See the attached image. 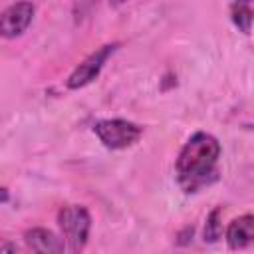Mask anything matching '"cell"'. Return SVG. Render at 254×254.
I'll return each mask as SVG.
<instances>
[{
    "label": "cell",
    "instance_id": "1",
    "mask_svg": "<svg viewBox=\"0 0 254 254\" xmlns=\"http://www.w3.org/2000/svg\"><path fill=\"white\" fill-rule=\"evenodd\" d=\"M220 143L210 133H194L179 153L177 159V181L185 192H196L202 187L212 185L218 179Z\"/></svg>",
    "mask_w": 254,
    "mask_h": 254
},
{
    "label": "cell",
    "instance_id": "2",
    "mask_svg": "<svg viewBox=\"0 0 254 254\" xmlns=\"http://www.w3.org/2000/svg\"><path fill=\"white\" fill-rule=\"evenodd\" d=\"M58 224L64 234L65 246L71 252H79L85 248L91 228V216L85 206L81 204H67L62 206L58 212Z\"/></svg>",
    "mask_w": 254,
    "mask_h": 254
},
{
    "label": "cell",
    "instance_id": "3",
    "mask_svg": "<svg viewBox=\"0 0 254 254\" xmlns=\"http://www.w3.org/2000/svg\"><path fill=\"white\" fill-rule=\"evenodd\" d=\"M93 133L107 149H127L139 141L143 127L127 119H101L93 125Z\"/></svg>",
    "mask_w": 254,
    "mask_h": 254
},
{
    "label": "cell",
    "instance_id": "4",
    "mask_svg": "<svg viewBox=\"0 0 254 254\" xmlns=\"http://www.w3.org/2000/svg\"><path fill=\"white\" fill-rule=\"evenodd\" d=\"M117 46H119V44H105V46H101L99 50H95L93 54H89V56L67 75L65 85H67L69 89H79V87H85L87 83H91V81L99 75V71L103 69L105 62L113 56V52L117 50Z\"/></svg>",
    "mask_w": 254,
    "mask_h": 254
},
{
    "label": "cell",
    "instance_id": "5",
    "mask_svg": "<svg viewBox=\"0 0 254 254\" xmlns=\"http://www.w3.org/2000/svg\"><path fill=\"white\" fill-rule=\"evenodd\" d=\"M34 12L36 8L28 0H20L4 8L0 12V36L8 40L22 36L34 20Z\"/></svg>",
    "mask_w": 254,
    "mask_h": 254
},
{
    "label": "cell",
    "instance_id": "6",
    "mask_svg": "<svg viewBox=\"0 0 254 254\" xmlns=\"http://www.w3.org/2000/svg\"><path fill=\"white\" fill-rule=\"evenodd\" d=\"M24 240H26L28 248H32L34 252H40V254H60L65 250V242L62 238H58L52 230H46V228L26 230Z\"/></svg>",
    "mask_w": 254,
    "mask_h": 254
},
{
    "label": "cell",
    "instance_id": "7",
    "mask_svg": "<svg viewBox=\"0 0 254 254\" xmlns=\"http://www.w3.org/2000/svg\"><path fill=\"white\" fill-rule=\"evenodd\" d=\"M254 240V216L242 214L234 218L226 228V242L232 250H242Z\"/></svg>",
    "mask_w": 254,
    "mask_h": 254
},
{
    "label": "cell",
    "instance_id": "8",
    "mask_svg": "<svg viewBox=\"0 0 254 254\" xmlns=\"http://www.w3.org/2000/svg\"><path fill=\"white\" fill-rule=\"evenodd\" d=\"M252 16H254L252 0H234V2L230 4V18H232L234 26H236L242 34H250Z\"/></svg>",
    "mask_w": 254,
    "mask_h": 254
},
{
    "label": "cell",
    "instance_id": "9",
    "mask_svg": "<svg viewBox=\"0 0 254 254\" xmlns=\"http://www.w3.org/2000/svg\"><path fill=\"white\" fill-rule=\"evenodd\" d=\"M222 236V210L220 206H214L210 210V214L206 216V222H204V232H202V238L204 242H216L218 238Z\"/></svg>",
    "mask_w": 254,
    "mask_h": 254
},
{
    "label": "cell",
    "instance_id": "10",
    "mask_svg": "<svg viewBox=\"0 0 254 254\" xmlns=\"http://www.w3.org/2000/svg\"><path fill=\"white\" fill-rule=\"evenodd\" d=\"M91 6H93V0H75V2H73V14H75V20H81V18L89 12Z\"/></svg>",
    "mask_w": 254,
    "mask_h": 254
},
{
    "label": "cell",
    "instance_id": "11",
    "mask_svg": "<svg viewBox=\"0 0 254 254\" xmlns=\"http://www.w3.org/2000/svg\"><path fill=\"white\" fill-rule=\"evenodd\" d=\"M192 232H194V228H192V226H187V228L179 234V244H189V242L192 240Z\"/></svg>",
    "mask_w": 254,
    "mask_h": 254
},
{
    "label": "cell",
    "instance_id": "12",
    "mask_svg": "<svg viewBox=\"0 0 254 254\" xmlns=\"http://www.w3.org/2000/svg\"><path fill=\"white\" fill-rule=\"evenodd\" d=\"M16 250H18V246H16V244H12V242H8V240L0 238V252H16Z\"/></svg>",
    "mask_w": 254,
    "mask_h": 254
},
{
    "label": "cell",
    "instance_id": "13",
    "mask_svg": "<svg viewBox=\"0 0 254 254\" xmlns=\"http://www.w3.org/2000/svg\"><path fill=\"white\" fill-rule=\"evenodd\" d=\"M8 198H10V194H8V190H6L4 187H0V204H2V202H6Z\"/></svg>",
    "mask_w": 254,
    "mask_h": 254
},
{
    "label": "cell",
    "instance_id": "14",
    "mask_svg": "<svg viewBox=\"0 0 254 254\" xmlns=\"http://www.w3.org/2000/svg\"><path fill=\"white\" fill-rule=\"evenodd\" d=\"M121 2H125V0H111V4H121Z\"/></svg>",
    "mask_w": 254,
    "mask_h": 254
}]
</instances>
